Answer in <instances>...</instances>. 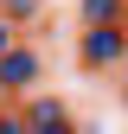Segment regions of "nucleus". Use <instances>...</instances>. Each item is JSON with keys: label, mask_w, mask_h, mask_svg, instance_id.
Masks as SVG:
<instances>
[{"label": "nucleus", "mask_w": 128, "mask_h": 134, "mask_svg": "<svg viewBox=\"0 0 128 134\" xmlns=\"http://www.w3.org/2000/svg\"><path fill=\"white\" fill-rule=\"evenodd\" d=\"M51 134H71V128H51Z\"/></svg>", "instance_id": "3"}, {"label": "nucleus", "mask_w": 128, "mask_h": 134, "mask_svg": "<svg viewBox=\"0 0 128 134\" xmlns=\"http://www.w3.org/2000/svg\"><path fill=\"white\" fill-rule=\"evenodd\" d=\"M0 134H26V128H19V121H0Z\"/></svg>", "instance_id": "2"}, {"label": "nucleus", "mask_w": 128, "mask_h": 134, "mask_svg": "<svg viewBox=\"0 0 128 134\" xmlns=\"http://www.w3.org/2000/svg\"><path fill=\"white\" fill-rule=\"evenodd\" d=\"M90 58H122V32H90Z\"/></svg>", "instance_id": "1"}]
</instances>
